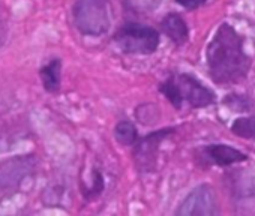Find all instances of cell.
Here are the masks:
<instances>
[{
  "label": "cell",
  "mask_w": 255,
  "mask_h": 216,
  "mask_svg": "<svg viewBox=\"0 0 255 216\" xmlns=\"http://www.w3.org/2000/svg\"><path fill=\"white\" fill-rule=\"evenodd\" d=\"M218 213L216 192L210 185L194 188L176 210L177 216H215Z\"/></svg>",
  "instance_id": "obj_6"
},
{
  "label": "cell",
  "mask_w": 255,
  "mask_h": 216,
  "mask_svg": "<svg viewBox=\"0 0 255 216\" xmlns=\"http://www.w3.org/2000/svg\"><path fill=\"white\" fill-rule=\"evenodd\" d=\"M210 78L219 86H234L243 81L252 66L245 51L243 36L228 23H222L206 51Z\"/></svg>",
  "instance_id": "obj_1"
},
{
  "label": "cell",
  "mask_w": 255,
  "mask_h": 216,
  "mask_svg": "<svg viewBox=\"0 0 255 216\" xmlns=\"http://www.w3.org/2000/svg\"><path fill=\"white\" fill-rule=\"evenodd\" d=\"M60 71H62V62L59 59H53L48 65H45L39 75L42 80V84L47 92L54 93L60 87Z\"/></svg>",
  "instance_id": "obj_10"
},
{
  "label": "cell",
  "mask_w": 255,
  "mask_h": 216,
  "mask_svg": "<svg viewBox=\"0 0 255 216\" xmlns=\"http://www.w3.org/2000/svg\"><path fill=\"white\" fill-rule=\"evenodd\" d=\"M176 2L186 9H197L200 6H203L207 0H176Z\"/></svg>",
  "instance_id": "obj_15"
},
{
  "label": "cell",
  "mask_w": 255,
  "mask_h": 216,
  "mask_svg": "<svg viewBox=\"0 0 255 216\" xmlns=\"http://www.w3.org/2000/svg\"><path fill=\"white\" fill-rule=\"evenodd\" d=\"M230 129L236 137L245 140H255V116L237 117Z\"/></svg>",
  "instance_id": "obj_12"
},
{
  "label": "cell",
  "mask_w": 255,
  "mask_h": 216,
  "mask_svg": "<svg viewBox=\"0 0 255 216\" xmlns=\"http://www.w3.org/2000/svg\"><path fill=\"white\" fill-rule=\"evenodd\" d=\"M114 41L123 53L152 54L159 47V33L156 29L138 23H126L114 35Z\"/></svg>",
  "instance_id": "obj_4"
},
{
  "label": "cell",
  "mask_w": 255,
  "mask_h": 216,
  "mask_svg": "<svg viewBox=\"0 0 255 216\" xmlns=\"http://www.w3.org/2000/svg\"><path fill=\"white\" fill-rule=\"evenodd\" d=\"M72 17L83 35L101 36L110 29L111 5L108 0H75Z\"/></svg>",
  "instance_id": "obj_3"
},
{
  "label": "cell",
  "mask_w": 255,
  "mask_h": 216,
  "mask_svg": "<svg viewBox=\"0 0 255 216\" xmlns=\"http://www.w3.org/2000/svg\"><path fill=\"white\" fill-rule=\"evenodd\" d=\"M36 159L29 156H18L0 165V192L14 194L20 189L23 182L29 179L36 170Z\"/></svg>",
  "instance_id": "obj_5"
},
{
  "label": "cell",
  "mask_w": 255,
  "mask_h": 216,
  "mask_svg": "<svg viewBox=\"0 0 255 216\" xmlns=\"http://www.w3.org/2000/svg\"><path fill=\"white\" fill-rule=\"evenodd\" d=\"M159 90L176 110L185 104L191 108H204L216 102L215 93L189 74H173L159 86Z\"/></svg>",
  "instance_id": "obj_2"
},
{
  "label": "cell",
  "mask_w": 255,
  "mask_h": 216,
  "mask_svg": "<svg viewBox=\"0 0 255 216\" xmlns=\"http://www.w3.org/2000/svg\"><path fill=\"white\" fill-rule=\"evenodd\" d=\"M161 27H162V32L176 45H183L189 39V27L186 21L176 12H170L168 15H165L161 23Z\"/></svg>",
  "instance_id": "obj_9"
},
{
  "label": "cell",
  "mask_w": 255,
  "mask_h": 216,
  "mask_svg": "<svg viewBox=\"0 0 255 216\" xmlns=\"http://www.w3.org/2000/svg\"><path fill=\"white\" fill-rule=\"evenodd\" d=\"M114 137L123 146H134L138 138L137 128L129 120H122L117 123V126L114 129Z\"/></svg>",
  "instance_id": "obj_11"
},
{
  "label": "cell",
  "mask_w": 255,
  "mask_h": 216,
  "mask_svg": "<svg viewBox=\"0 0 255 216\" xmlns=\"http://www.w3.org/2000/svg\"><path fill=\"white\" fill-rule=\"evenodd\" d=\"M174 129H161V131H155L152 134H149L147 137H144L138 144H137V150H135V161L140 167V170H152L156 164V156H158V150H159V144L170 135L173 134Z\"/></svg>",
  "instance_id": "obj_7"
},
{
  "label": "cell",
  "mask_w": 255,
  "mask_h": 216,
  "mask_svg": "<svg viewBox=\"0 0 255 216\" xmlns=\"http://www.w3.org/2000/svg\"><path fill=\"white\" fill-rule=\"evenodd\" d=\"M201 159L207 164H213L218 167H230L234 164H240L248 161V156L227 144H209L200 149Z\"/></svg>",
  "instance_id": "obj_8"
},
{
  "label": "cell",
  "mask_w": 255,
  "mask_h": 216,
  "mask_svg": "<svg viewBox=\"0 0 255 216\" xmlns=\"http://www.w3.org/2000/svg\"><path fill=\"white\" fill-rule=\"evenodd\" d=\"M126 5L137 12H150L156 9L162 0H125Z\"/></svg>",
  "instance_id": "obj_14"
},
{
  "label": "cell",
  "mask_w": 255,
  "mask_h": 216,
  "mask_svg": "<svg viewBox=\"0 0 255 216\" xmlns=\"http://www.w3.org/2000/svg\"><path fill=\"white\" fill-rule=\"evenodd\" d=\"M224 104L233 111H249L252 110V101L246 95H236L231 93L224 99Z\"/></svg>",
  "instance_id": "obj_13"
}]
</instances>
